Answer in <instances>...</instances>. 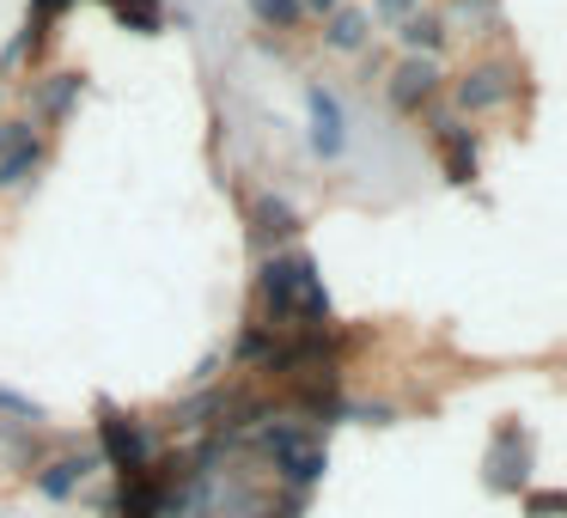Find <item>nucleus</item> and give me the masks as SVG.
Masks as SVG:
<instances>
[{
    "mask_svg": "<svg viewBox=\"0 0 567 518\" xmlns=\"http://www.w3.org/2000/svg\"><path fill=\"white\" fill-rule=\"evenodd\" d=\"M250 245L269 257V250H287V245H299V232H306V220H299V208L287 196H275V189H262L257 201H250Z\"/></svg>",
    "mask_w": 567,
    "mask_h": 518,
    "instance_id": "11",
    "label": "nucleus"
},
{
    "mask_svg": "<svg viewBox=\"0 0 567 518\" xmlns=\"http://www.w3.org/2000/svg\"><path fill=\"white\" fill-rule=\"evenodd\" d=\"M31 135H43L31 116H7V111H0V153H13L19 141H31Z\"/></svg>",
    "mask_w": 567,
    "mask_h": 518,
    "instance_id": "22",
    "label": "nucleus"
},
{
    "mask_svg": "<svg viewBox=\"0 0 567 518\" xmlns=\"http://www.w3.org/2000/svg\"><path fill=\"white\" fill-rule=\"evenodd\" d=\"M342 421H360V427H391V421H396V403H348Z\"/></svg>",
    "mask_w": 567,
    "mask_h": 518,
    "instance_id": "21",
    "label": "nucleus"
},
{
    "mask_svg": "<svg viewBox=\"0 0 567 518\" xmlns=\"http://www.w3.org/2000/svg\"><path fill=\"white\" fill-rule=\"evenodd\" d=\"M80 99H86V74H80V68H55V74L31 80V123H38L43 135H55V128L74 116Z\"/></svg>",
    "mask_w": 567,
    "mask_h": 518,
    "instance_id": "10",
    "label": "nucleus"
},
{
    "mask_svg": "<svg viewBox=\"0 0 567 518\" xmlns=\"http://www.w3.org/2000/svg\"><path fill=\"white\" fill-rule=\"evenodd\" d=\"M421 123H427V147H433V159H440L445 184H457V189L476 184V177H482V135H476V128H470L464 116L445 111V99L433 104Z\"/></svg>",
    "mask_w": 567,
    "mask_h": 518,
    "instance_id": "5",
    "label": "nucleus"
},
{
    "mask_svg": "<svg viewBox=\"0 0 567 518\" xmlns=\"http://www.w3.org/2000/svg\"><path fill=\"white\" fill-rule=\"evenodd\" d=\"M104 7H111L116 25L141 31V38H159L165 19H172V7H165V0H104Z\"/></svg>",
    "mask_w": 567,
    "mask_h": 518,
    "instance_id": "17",
    "label": "nucleus"
},
{
    "mask_svg": "<svg viewBox=\"0 0 567 518\" xmlns=\"http://www.w3.org/2000/svg\"><path fill=\"white\" fill-rule=\"evenodd\" d=\"M482 481L488 494H525L530 488V433L518 421H501L482 452Z\"/></svg>",
    "mask_w": 567,
    "mask_h": 518,
    "instance_id": "8",
    "label": "nucleus"
},
{
    "mask_svg": "<svg viewBox=\"0 0 567 518\" xmlns=\"http://www.w3.org/2000/svg\"><path fill=\"white\" fill-rule=\"evenodd\" d=\"M111 518H172V469H165V452L147 469H135V476H116Z\"/></svg>",
    "mask_w": 567,
    "mask_h": 518,
    "instance_id": "9",
    "label": "nucleus"
},
{
    "mask_svg": "<svg viewBox=\"0 0 567 518\" xmlns=\"http://www.w3.org/2000/svg\"><path fill=\"white\" fill-rule=\"evenodd\" d=\"M257 311L275 330H293V323H330V287H323V269L311 250L287 245L269 250L257 262Z\"/></svg>",
    "mask_w": 567,
    "mask_h": 518,
    "instance_id": "1",
    "label": "nucleus"
},
{
    "mask_svg": "<svg viewBox=\"0 0 567 518\" xmlns=\"http://www.w3.org/2000/svg\"><path fill=\"white\" fill-rule=\"evenodd\" d=\"M0 415H7V421H19V427H31V421H50L38 403H31V396L7 391V384H0Z\"/></svg>",
    "mask_w": 567,
    "mask_h": 518,
    "instance_id": "20",
    "label": "nucleus"
},
{
    "mask_svg": "<svg viewBox=\"0 0 567 518\" xmlns=\"http://www.w3.org/2000/svg\"><path fill=\"white\" fill-rule=\"evenodd\" d=\"M245 13L262 31H306V7L299 0H245Z\"/></svg>",
    "mask_w": 567,
    "mask_h": 518,
    "instance_id": "18",
    "label": "nucleus"
},
{
    "mask_svg": "<svg viewBox=\"0 0 567 518\" xmlns=\"http://www.w3.org/2000/svg\"><path fill=\"white\" fill-rule=\"evenodd\" d=\"M445 38H501L506 31V7L501 0H440Z\"/></svg>",
    "mask_w": 567,
    "mask_h": 518,
    "instance_id": "15",
    "label": "nucleus"
},
{
    "mask_svg": "<svg viewBox=\"0 0 567 518\" xmlns=\"http://www.w3.org/2000/svg\"><path fill=\"white\" fill-rule=\"evenodd\" d=\"M372 31H379V25H372V13H367V7H354V0H342L336 13L318 19V43L330 55H367Z\"/></svg>",
    "mask_w": 567,
    "mask_h": 518,
    "instance_id": "12",
    "label": "nucleus"
},
{
    "mask_svg": "<svg viewBox=\"0 0 567 518\" xmlns=\"http://www.w3.org/2000/svg\"><path fill=\"white\" fill-rule=\"evenodd\" d=\"M250 445H257V452L275 464V481H281V494H293V500H311V488H318L323 469H330V457H323L318 433L293 427L287 415H275V421H262V427H250Z\"/></svg>",
    "mask_w": 567,
    "mask_h": 518,
    "instance_id": "2",
    "label": "nucleus"
},
{
    "mask_svg": "<svg viewBox=\"0 0 567 518\" xmlns=\"http://www.w3.org/2000/svg\"><path fill=\"white\" fill-rule=\"evenodd\" d=\"M391 43H396V55H433V62H440L445 43H452V38H445L440 7L427 0V7H415V13L396 19V25H391Z\"/></svg>",
    "mask_w": 567,
    "mask_h": 518,
    "instance_id": "14",
    "label": "nucleus"
},
{
    "mask_svg": "<svg viewBox=\"0 0 567 518\" xmlns=\"http://www.w3.org/2000/svg\"><path fill=\"white\" fill-rule=\"evenodd\" d=\"M299 512H306V500H293V494H281V506H269V512L257 506V512H238V518H299Z\"/></svg>",
    "mask_w": 567,
    "mask_h": 518,
    "instance_id": "24",
    "label": "nucleus"
},
{
    "mask_svg": "<svg viewBox=\"0 0 567 518\" xmlns=\"http://www.w3.org/2000/svg\"><path fill=\"white\" fill-rule=\"evenodd\" d=\"M92 469H99V457H92V452H62V457H50V464L38 469V488L50 494V500H68Z\"/></svg>",
    "mask_w": 567,
    "mask_h": 518,
    "instance_id": "16",
    "label": "nucleus"
},
{
    "mask_svg": "<svg viewBox=\"0 0 567 518\" xmlns=\"http://www.w3.org/2000/svg\"><path fill=\"white\" fill-rule=\"evenodd\" d=\"M50 159H55V135H31V141H19L13 153H0V196L31 189L43 172H50Z\"/></svg>",
    "mask_w": 567,
    "mask_h": 518,
    "instance_id": "13",
    "label": "nucleus"
},
{
    "mask_svg": "<svg viewBox=\"0 0 567 518\" xmlns=\"http://www.w3.org/2000/svg\"><path fill=\"white\" fill-rule=\"evenodd\" d=\"M379 86H384V104H391L396 116H415L421 123V116L445 99V62H433V55H396Z\"/></svg>",
    "mask_w": 567,
    "mask_h": 518,
    "instance_id": "6",
    "label": "nucleus"
},
{
    "mask_svg": "<svg viewBox=\"0 0 567 518\" xmlns=\"http://www.w3.org/2000/svg\"><path fill=\"white\" fill-rule=\"evenodd\" d=\"M518 92H525V68L506 62V55H482V62H470L464 74H445V111L464 116V123H476V116L506 111Z\"/></svg>",
    "mask_w": 567,
    "mask_h": 518,
    "instance_id": "3",
    "label": "nucleus"
},
{
    "mask_svg": "<svg viewBox=\"0 0 567 518\" xmlns=\"http://www.w3.org/2000/svg\"><path fill=\"white\" fill-rule=\"evenodd\" d=\"M0 104H7V86H0Z\"/></svg>",
    "mask_w": 567,
    "mask_h": 518,
    "instance_id": "25",
    "label": "nucleus"
},
{
    "mask_svg": "<svg viewBox=\"0 0 567 518\" xmlns=\"http://www.w3.org/2000/svg\"><path fill=\"white\" fill-rule=\"evenodd\" d=\"M306 147L311 159L336 165L348 153V104L336 86H323V80H306Z\"/></svg>",
    "mask_w": 567,
    "mask_h": 518,
    "instance_id": "7",
    "label": "nucleus"
},
{
    "mask_svg": "<svg viewBox=\"0 0 567 518\" xmlns=\"http://www.w3.org/2000/svg\"><path fill=\"white\" fill-rule=\"evenodd\" d=\"M153 457H159L153 427L141 415H128L123 403H111V396H104V403H99V464H111L116 476H135V469L153 464Z\"/></svg>",
    "mask_w": 567,
    "mask_h": 518,
    "instance_id": "4",
    "label": "nucleus"
},
{
    "mask_svg": "<svg viewBox=\"0 0 567 518\" xmlns=\"http://www.w3.org/2000/svg\"><path fill=\"white\" fill-rule=\"evenodd\" d=\"M518 500H525V512H530V518H555V512H567V494H561V488H525Z\"/></svg>",
    "mask_w": 567,
    "mask_h": 518,
    "instance_id": "19",
    "label": "nucleus"
},
{
    "mask_svg": "<svg viewBox=\"0 0 567 518\" xmlns=\"http://www.w3.org/2000/svg\"><path fill=\"white\" fill-rule=\"evenodd\" d=\"M415 7H427V0H372L367 13H372V25H396V19L415 13Z\"/></svg>",
    "mask_w": 567,
    "mask_h": 518,
    "instance_id": "23",
    "label": "nucleus"
}]
</instances>
